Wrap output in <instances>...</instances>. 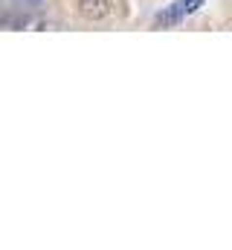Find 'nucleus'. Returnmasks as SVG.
<instances>
[{
    "label": "nucleus",
    "mask_w": 232,
    "mask_h": 250,
    "mask_svg": "<svg viewBox=\"0 0 232 250\" xmlns=\"http://www.w3.org/2000/svg\"><path fill=\"white\" fill-rule=\"evenodd\" d=\"M116 12H119V3L116 0H78V15L84 21H93V23L114 21Z\"/></svg>",
    "instance_id": "obj_1"
},
{
    "label": "nucleus",
    "mask_w": 232,
    "mask_h": 250,
    "mask_svg": "<svg viewBox=\"0 0 232 250\" xmlns=\"http://www.w3.org/2000/svg\"><path fill=\"white\" fill-rule=\"evenodd\" d=\"M203 3H206V0H177L174 6H169L166 12H160V15H157V23H160V26H172V23H180L186 15L197 12Z\"/></svg>",
    "instance_id": "obj_2"
}]
</instances>
